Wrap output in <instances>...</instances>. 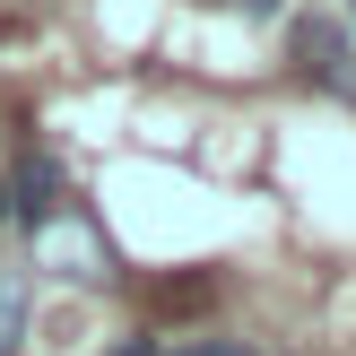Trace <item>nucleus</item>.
<instances>
[{
	"label": "nucleus",
	"mask_w": 356,
	"mask_h": 356,
	"mask_svg": "<svg viewBox=\"0 0 356 356\" xmlns=\"http://www.w3.org/2000/svg\"><path fill=\"white\" fill-rule=\"evenodd\" d=\"M339 87H356V61H348V70H339Z\"/></svg>",
	"instance_id": "obj_9"
},
{
	"label": "nucleus",
	"mask_w": 356,
	"mask_h": 356,
	"mask_svg": "<svg viewBox=\"0 0 356 356\" xmlns=\"http://www.w3.org/2000/svg\"><path fill=\"white\" fill-rule=\"evenodd\" d=\"M17 339H26V278L0 270V348H17Z\"/></svg>",
	"instance_id": "obj_4"
},
{
	"label": "nucleus",
	"mask_w": 356,
	"mask_h": 356,
	"mask_svg": "<svg viewBox=\"0 0 356 356\" xmlns=\"http://www.w3.org/2000/svg\"><path fill=\"white\" fill-rule=\"evenodd\" d=\"M296 70H305V79H322V87H339L348 52H339V26H330V17H313V26H296Z\"/></svg>",
	"instance_id": "obj_3"
},
{
	"label": "nucleus",
	"mask_w": 356,
	"mask_h": 356,
	"mask_svg": "<svg viewBox=\"0 0 356 356\" xmlns=\"http://www.w3.org/2000/svg\"><path fill=\"white\" fill-rule=\"evenodd\" d=\"M174 356H252L243 339H191V348H174Z\"/></svg>",
	"instance_id": "obj_5"
},
{
	"label": "nucleus",
	"mask_w": 356,
	"mask_h": 356,
	"mask_svg": "<svg viewBox=\"0 0 356 356\" xmlns=\"http://www.w3.org/2000/svg\"><path fill=\"white\" fill-rule=\"evenodd\" d=\"M35 270L61 278V287H104V278H113V235H104V218H87L79 200H61L35 226Z\"/></svg>",
	"instance_id": "obj_1"
},
{
	"label": "nucleus",
	"mask_w": 356,
	"mask_h": 356,
	"mask_svg": "<svg viewBox=\"0 0 356 356\" xmlns=\"http://www.w3.org/2000/svg\"><path fill=\"white\" fill-rule=\"evenodd\" d=\"M0 226H9V183H0Z\"/></svg>",
	"instance_id": "obj_8"
},
{
	"label": "nucleus",
	"mask_w": 356,
	"mask_h": 356,
	"mask_svg": "<svg viewBox=\"0 0 356 356\" xmlns=\"http://www.w3.org/2000/svg\"><path fill=\"white\" fill-rule=\"evenodd\" d=\"M113 356H156V339H122V348H113Z\"/></svg>",
	"instance_id": "obj_7"
},
{
	"label": "nucleus",
	"mask_w": 356,
	"mask_h": 356,
	"mask_svg": "<svg viewBox=\"0 0 356 356\" xmlns=\"http://www.w3.org/2000/svg\"><path fill=\"white\" fill-rule=\"evenodd\" d=\"M226 9H235V17H252V26H270V17L287 9V0H226Z\"/></svg>",
	"instance_id": "obj_6"
},
{
	"label": "nucleus",
	"mask_w": 356,
	"mask_h": 356,
	"mask_svg": "<svg viewBox=\"0 0 356 356\" xmlns=\"http://www.w3.org/2000/svg\"><path fill=\"white\" fill-rule=\"evenodd\" d=\"M61 209V156L52 148H26L17 156V174H9V218H26V235Z\"/></svg>",
	"instance_id": "obj_2"
},
{
	"label": "nucleus",
	"mask_w": 356,
	"mask_h": 356,
	"mask_svg": "<svg viewBox=\"0 0 356 356\" xmlns=\"http://www.w3.org/2000/svg\"><path fill=\"white\" fill-rule=\"evenodd\" d=\"M348 9H356V0H348Z\"/></svg>",
	"instance_id": "obj_11"
},
{
	"label": "nucleus",
	"mask_w": 356,
	"mask_h": 356,
	"mask_svg": "<svg viewBox=\"0 0 356 356\" xmlns=\"http://www.w3.org/2000/svg\"><path fill=\"white\" fill-rule=\"evenodd\" d=\"M0 356H17V348H0Z\"/></svg>",
	"instance_id": "obj_10"
}]
</instances>
